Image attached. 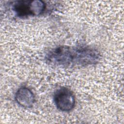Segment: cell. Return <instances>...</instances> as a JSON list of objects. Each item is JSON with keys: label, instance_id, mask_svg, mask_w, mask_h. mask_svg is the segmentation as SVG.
I'll use <instances>...</instances> for the list:
<instances>
[{"label": "cell", "instance_id": "obj_1", "mask_svg": "<svg viewBox=\"0 0 124 124\" xmlns=\"http://www.w3.org/2000/svg\"><path fill=\"white\" fill-rule=\"evenodd\" d=\"M50 65L62 66H86L97 64L101 59L100 52L92 47L59 46L49 51L46 56Z\"/></svg>", "mask_w": 124, "mask_h": 124}, {"label": "cell", "instance_id": "obj_2", "mask_svg": "<svg viewBox=\"0 0 124 124\" xmlns=\"http://www.w3.org/2000/svg\"><path fill=\"white\" fill-rule=\"evenodd\" d=\"M46 3L40 0H17L12 2L10 8L15 15L19 18L35 16L45 10Z\"/></svg>", "mask_w": 124, "mask_h": 124}, {"label": "cell", "instance_id": "obj_3", "mask_svg": "<svg viewBox=\"0 0 124 124\" xmlns=\"http://www.w3.org/2000/svg\"><path fill=\"white\" fill-rule=\"evenodd\" d=\"M53 100L57 108L63 112L72 110L76 103L73 93L66 87H61L56 90L54 94Z\"/></svg>", "mask_w": 124, "mask_h": 124}, {"label": "cell", "instance_id": "obj_4", "mask_svg": "<svg viewBox=\"0 0 124 124\" xmlns=\"http://www.w3.org/2000/svg\"><path fill=\"white\" fill-rule=\"evenodd\" d=\"M15 100L21 107L29 108L33 106L35 102V96L30 89L26 87H21L16 93Z\"/></svg>", "mask_w": 124, "mask_h": 124}]
</instances>
